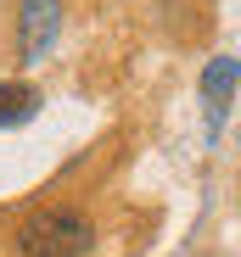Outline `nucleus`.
<instances>
[{
    "mask_svg": "<svg viewBox=\"0 0 241 257\" xmlns=\"http://www.w3.org/2000/svg\"><path fill=\"white\" fill-rule=\"evenodd\" d=\"M235 84H241V56H213L202 67V135L208 146L224 140V123H230V106H235Z\"/></svg>",
    "mask_w": 241,
    "mask_h": 257,
    "instance_id": "7ed1b4c3",
    "label": "nucleus"
},
{
    "mask_svg": "<svg viewBox=\"0 0 241 257\" xmlns=\"http://www.w3.org/2000/svg\"><path fill=\"white\" fill-rule=\"evenodd\" d=\"M17 257H90L96 251V218L85 207H39L12 235Z\"/></svg>",
    "mask_w": 241,
    "mask_h": 257,
    "instance_id": "f257e3e1",
    "label": "nucleus"
},
{
    "mask_svg": "<svg viewBox=\"0 0 241 257\" xmlns=\"http://www.w3.org/2000/svg\"><path fill=\"white\" fill-rule=\"evenodd\" d=\"M62 0H17V23H12V51L23 67H39L51 51H56V39H62Z\"/></svg>",
    "mask_w": 241,
    "mask_h": 257,
    "instance_id": "f03ea898",
    "label": "nucleus"
},
{
    "mask_svg": "<svg viewBox=\"0 0 241 257\" xmlns=\"http://www.w3.org/2000/svg\"><path fill=\"white\" fill-rule=\"evenodd\" d=\"M34 112H39V90L34 84H23V78L0 84V128H23Z\"/></svg>",
    "mask_w": 241,
    "mask_h": 257,
    "instance_id": "20e7f679",
    "label": "nucleus"
}]
</instances>
